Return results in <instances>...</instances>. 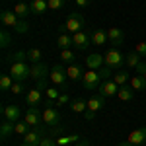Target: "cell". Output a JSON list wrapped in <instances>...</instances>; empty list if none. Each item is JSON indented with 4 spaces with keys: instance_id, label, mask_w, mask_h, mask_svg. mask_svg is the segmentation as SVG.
Wrapping results in <instances>:
<instances>
[{
    "instance_id": "36",
    "label": "cell",
    "mask_w": 146,
    "mask_h": 146,
    "mask_svg": "<svg viewBox=\"0 0 146 146\" xmlns=\"http://www.w3.org/2000/svg\"><path fill=\"white\" fill-rule=\"evenodd\" d=\"M10 43H12V37H10V33H8V29H2V31H0V47L6 49Z\"/></svg>"
},
{
    "instance_id": "42",
    "label": "cell",
    "mask_w": 146,
    "mask_h": 146,
    "mask_svg": "<svg viewBox=\"0 0 146 146\" xmlns=\"http://www.w3.org/2000/svg\"><path fill=\"white\" fill-rule=\"evenodd\" d=\"M66 103H70V98H68V94H60V96H58V100H56V105L60 107V105H66Z\"/></svg>"
},
{
    "instance_id": "50",
    "label": "cell",
    "mask_w": 146,
    "mask_h": 146,
    "mask_svg": "<svg viewBox=\"0 0 146 146\" xmlns=\"http://www.w3.org/2000/svg\"><path fill=\"white\" fill-rule=\"evenodd\" d=\"M142 76H144V80H146V72H144V74H142Z\"/></svg>"
},
{
    "instance_id": "29",
    "label": "cell",
    "mask_w": 146,
    "mask_h": 146,
    "mask_svg": "<svg viewBox=\"0 0 146 146\" xmlns=\"http://www.w3.org/2000/svg\"><path fill=\"white\" fill-rule=\"evenodd\" d=\"M113 82H115L117 86H125L127 82H131V76H129L127 70H117V72L113 74Z\"/></svg>"
},
{
    "instance_id": "30",
    "label": "cell",
    "mask_w": 146,
    "mask_h": 146,
    "mask_svg": "<svg viewBox=\"0 0 146 146\" xmlns=\"http://www.w3.org/2000/svg\"><path fill=\"white\" fill-rule=\"evenodd\" d=\"M27 60H29L31 64L43 62V51H41V49H29V51H27Z\"/></svg>"
},
{
    "instance_id": "31",
    "label": "cell",
    "mask_w": 146,
    "mask_h": 146,
    "mask_svg": "<svg viewBox=\"0 0 146 146\" xmlns=\"http://www.w3.org/2000/svg\"><path fill=\"white\" fill-rule=\"evenodd\" d=\"M12 86H14V78H12L10 74H2V76H0V90L10 92Z\"/></svg>"
},
{
    "instance_id": "6",
    "label": "cell",
    "mask_w": 146,
    "mask_h": 146,
    "mask_svg": "<svg viewBox=\"0 0 146 146\" xmlns=\"http://www.w3.org/2000/svg\"><path fill=\"white\" fill-rule=\"evenodd\" d=\"M72 39H74V49L86 51V49L92 45V31H88V29L76 31V33L72 35Z\"/></svg>"
},
{
    "instance_id": "20",
    "label": "cell",
    "mask_w": 146,
    "mask_h": 146,
    "mask_svg": "<svg viewBox=\"0 0 146 146\" xmlns=\"http://www.w3.org/2000/svg\"><path fill=\"white\" fill-rule=\"evenodd\" d=\"M56 45L60 47V49H70V47H74V39H72V35H70V33L60 31L58 37H56Z\"/></svg>"
},
{
    "instance_id": "48",
    "label": "cell",
    "mask_w": 146,
    "mask_h": 146,
    "mask_svg": "<svg viewBox=\"0 0 146 146\" xmlns=\"http://www.w3.org/2000/svg\"><path fill=\"white\" fill-rule=\"evenodd\" d=\"M117 146H133V144H131L129 140H125V142H121V144H117Z\"/></svg>"
},
{
    "instance_id": "19",
    "label": "cell",
    "mask_w": 146,
    "mask_h": 146,
    "mask_svg": "<svg viewBox=\"0 0 146 146\" xmlns=\"http://www.w3.org/2000/svg\"><path fill=\"white\" fill-rule=\"evenodd\" d=\"M14 12H16V16H18L20 20H27V16L31 14V4H27V2H18V4L14 6Z\"/></svg>"
},
{
    "instance_id": "13",
    "label": "cell",
    "mask_w": 146,
    "mask_h": 146,
    "mask_svg": "<svg viewBox=\"0 0 146 146\" xmlns=\"http://www.w3.org/2000/svg\"><path fill=\"white\" fill-rule=\"evenodd\" d=\"M107 39H109V45L119 47L125 41L123 29H119V27H109V29H107Z\"/></svg>"
},
{
    "instance_id": "21",
    "label": "cell",
    "mask_w": 146,
    "mask_h": 146,
    "mask_svg": "<svg viewBox=\"0 0 146 146\" xmlns=\"http://www.w3.org/2000/svg\"><path fill=\"white\" fill-rule=\"evenodd\" d=\"M105 41H109L105 29H94V31H92V45L101 47V45H105Z\"/></svg>"
},
{
    "instance_id": "43",
    "label": "cell",
    "mask_w": 146,
    "mask_h": 146,
    "mask_svg": "<svg viewBox=\"0 0 146 146\" xmlns=\"http://www.w3.org/2000/svg\"><path fill=\"white\" fill-rule=\"evenodd\" d=\"M49 80H51V78H45V80H39V82H37V90L45 92L47 88H49Z\"/></svg>"
},
{
    "instance_id": "24",
    "label": "cell",
    "mask_w": 146,
    "mask_h": 146,
    "mask_svg": "<svg viewBox=\"0 0 146 146\" xmlns=\"http://www.w3.org/2000/svg\"><path fill=\"white\" fill-rule=\"evenodd\" d=\"M117 96H119L121 101H133L135 100V90H133L131 86H121L119 92H117Z\"/></svg>"
},
{
    "instance_id": "23",
    "label": "cell",
    "mask_w": 146,
    "mask_h": 146,
    "mask_svg": "<svg viewBox=\"0 0 146 146\" xmlns=\"http://www.w3.org/2000/svg\"><path fill=\"white\" fill-rule=\"evenodd\" d=\"M103 107H105V98L103 96H94V98L88 100V109L90 111H100Z\"/></svg>"
},
{
    "instance_id": "16",
    "label": "cell",
    "mask_w": 146,
    "mask_h": 146,
    "mask_svg": "<svg viewBox=\"0 0 146 146\" xmlns=\"http://www.w3.org/2000/svg\"><path fill=\"white\" fill-rule=\"evenodd\" d=\"M2 115H4V119H6V121L18 123V121H20L22 111H20V107H18V105H6V107L2 109Z\"/></svg>"
},
{
    "instance_id": "22",
    "label": "cell",
    "mask_w": 146,
    "mask_h": 146,
    "mask_svg": "<svg viewBox=\"0 0 146 146\" xmlns=\"http://www.w3.org/2000/svg\"><path fill=\"white\" fill-rule=\"evenodd\" d=\"M47 10H49L47 0H31V14H35V16H43Z\"/></svg>"
},
{
    "instance_id": "41",
    "label": "cell",
    "mask_w": 146,
    "mask_h": 146,
    "mask_svg": "<svg viewBox=\"0 0 146 146\" xmlns=\"http://www.w3.org/2000/svg\"><path fill=\"white\" fill-rule=\"evenodd\" d=\"M39 146H58V144H56L55 138H51V136H45V138L39 142Z\"/></svg>"
},
{
    "instance_id": "44",
    "label": "cell",
    "mask_w": 146,
    "mask_h": 146,
    "mask_svg": "<svg viewBox=\"0 0 146 146\" xmlns=\"http://www.w3.org/2000/svg\"><path fill=\"white\" fill-rule=\"evenodd\" d=\"M84 119H86V121H94V119H96V111L86 109V111H84Z\"/></svg>"
},
{
    "instance_id": "28",
    "label": "cell",
    "mask_w": 146,
    "mask_h": 146,
    "mask_svg": "<svg viewBox=\"0 0 146 146\" xmlns=\"http://www.w3.org/2000/svg\"><path fill=\"white\" fill-rule=\"evenodd\" d=\"M14 127H16V123H12V121H2V125H0V136H2V140H6L8 136L14 133Z\"/></svg>"
},
{
    "instance_id": "39",
    "label": "cell",
    "mask_w": 146,
    "mask_h": 146,
    "mask_svg": "<svg viewBox=\"0 0 146 146\" xmlns=\"http://www.w3.org/2000/svg\"><path fill=\"white\" fill-rule=\"evenodd\" d=\"M135 53H138L142 58H146V41H142V43H136V51H135Z\"/></svg>"
},
{
    "instance_id": "3",
    "label": "cell",
    "mask_w": 146,
    "mask_h": 146,
    "mask_svg": "<svg viewBox=\"0 0 146 146\" xmlns=\"http://www.w3.org/2000/svg\"><path fill=\"white\" fill-rule=\"evenodd\" d=\"M84 27H86V20H84V16H82L80 12H72V14L66 18L64 25H62V31L74 35L76 31H82Z\"/></svg>"
},
{
    "instance_id": "38",
    "label": "cell",
    "mask_w": 146,
    "mask_h": 146,
    "mask_svg": "<svg viewBox=\"0 0 146 146\" xmlns=\"http://www.w3.org/2000/svg\"><path fill=\"white\" fill-rule=\"evenodd\" d=\"M16 31H18V33H27V31H29V23L25 22V20H20L18 27H16Z\"/></svg>"
},
{
    "instance_id": "32",
    "label": "cell",
    "mask_w": 146,
    "mask_h": 146,
    "mask_svg": "<svg viewBox=\"0 0 146 146\" xmlns=\"http://www.w3.org/2000/svg\"><path fill=\"white\" fill-rule=\"evenodd\" d=\"M140 58H142V56L138 55V53H129V55H127V60H125V64L131 66V68H136L140 62H142Z\"/></svg>"
},
{
    "instance_id": "8",
    "label": "cell",
    "mask_w": 146,
    "mask_h": 146,
    "mask_svg": "<svg viewBox=\"0 0 146 146\" xmlns=\"http://www.w3.org/2000/svg\"><path fill=\"white\" fill-rule=\"evenodd\" d=\"M58 121H60L58 109L55 105H45V109H43V123L49 125V127H56Z\"/></svg>"
},
{
    "instance_id": "10",
    "label": "cell",
    "mask_w": 146,
    "mask_h": 146,
    "mask_svg": "<svg viewBox=\"0 0 146 146\" xmlns=\"http://www.w3.org/2000/svg\"><path fill=\"white\" fill-rule=\"evenodd\" d=\"M31 78L33 80H45L49 78V66H47V62H37V64H31Z\"/></svg>"
},
{
    "instance_id": "49",
    "label": "cell",
    "mask_w": 146,
    "mask_h": 146,
    "mask_svg": "<svg viewBox=\"0 0 146 146\" xmlns=\"http://www.w3.org/2000/svg\"><path fill=\"white\" fill-rule=\"evenodd\" d=\"M20 146H29V144H25V142H23V144H20Z\"/></svg>"
},
{
    "instance_id": "18",
    "label": "cell",
    "mask_w": 146,
    "mask_h": 146,
    "mask_svg": "<svg viewBox=\"0 0 146 146\" xmlns=\"http://www.w3.org/2000/svg\"><path fill=\"white\" fill-rule=\"evenodd\" d=\"M25 103L27 105H33V107H37V105H41L43 103V92L41 90H29L27 92V96H25Z\"/></svg>"
},
{
    "instance_id": "1",
    "label": "cell",
    "mask_w": 146,
    "mask_h": 146,
    "mask_svg": "<svg viewBox=\"0 0 146 146\" xmlns=\"http://www.w3.org/2000/svg\"><path fill=\"white\" fill-rule=\"evenodd\" d=\"M10 76L14 82H25L27 78H31V66H27V60H14L10 64Z\"/></svg>"
},
{
    "instance_id": "45",
    "label": "cell",
    "mask_w": 146,
    "mask_h": 146,
    "mask_svg": "<svg viewBox=\"0 0 146 146\" xmlns=\"http://www.w3.org/2000/svg\"><path fill=\"white\" fill-rule=\"evenodd\" d=\"M76 2V6H80V8H86V6H90L92 0H74Z\"/></svg>"
},
{
    "instance_id": "35",
    "label": "cell",
    "mask_w": 146,
    "mask_h": 146,
    "mask_svg": "<svg viewBox=\"0 0 146 146\" xmlns=\"http://www.w3.org/2000/svg\"><path fill=\"white\" fill-rule=\"evenodd\" d=\"M98 72H100V78L103 80V82H105V80H113V74H115V72H113V68L105 66V64H103Z\"/></svg>"
},
{
    "instance_id": "5",
    "label": "cell",
    "mask_w": 146,
    "mask_h": 146,
    "mask_svg": "<svg viewBox=\"0 0 146 146\" xmlns=\"http://www.w3.org/2000/svg\"><path fill=\"white\" fill-rule=\"evenodd\" d=\"M47 135V129L43 125H37V127H31L29 131H27V135L23 136V142L29 146H39V142L45 138Z\"/></svg>"
},
{
    "instance_id": "34",
    "label": "cell",
    "mask_w": 146,
    "mask_h": 146,
    "mask_svg": "<svg viewBox=\"0 0 146 146\" xmlns=\"http://www.w3.org/2000/svg\"><path fill=\"white\" fill-rule=\"evenodd\" d=\"M27 131H29V125L25 123V121H18L16 127H14V133L20 135V136H25V135H27Z\"/></svg>"
},
{
    "instance_id": "15",
    "label": "cell",
    "mask_w": 146,
    "mask_h": 146,
    "mask_svg": "<svg viewBox=\"0 0 146 146\" xmlns=\"http://www.w3.org/2000/svg\"><path fill=\"white\" fill-rule=\"evenodd\" d=\"M0 20H2V23L6 25V27H18V23H20V18L16 16V12L14 10H4L2 14H0Z\"/></svg>"
},
{
    "instance_id": "27",
    "label": "cell",
    "mask_w": 146,
    "mask_h": 146,
    "mask_svg": "<svg viewBox=\"0 0 146 146\" xmlns=\"http://www.w3.org/2000/svg\"><path fill=\"white\" fill-rule=\"evenodd\" d=\"M131 88H133L135 92H144L146 90V80H144V76H140V74L133 76V78H131Z\"/></svg>"
},
{
    "instance_id": "7",
    "label": "cell",
    "mask_w": 146,
    "mask_h": 146,
    "mask_svg": "<svg viewBox=\"0 0 146 146\" xmlns=\"http://www.w3.org/2000/svg\"><path fill=\"white\" fill-rule=\"evenodd\" d=\"M101 82L103 80L100 78V72L98 70H88L84 74V78H82V86H84V90H96V88H100Z\"/></svg>"
},
{
    "instance_id": "37",
    "label": "cell",
    "mask_w": 146,
    "mask_h": 146,
    "mask_svg": "<svg viewBox=\"0 0 146 146\" xmlns=\"http://www.w3.org/2000/svg\"><path fill=\"white\" fill-rule=\"evenodd\" d=\"M47 4H49V10L56 12V10H60V8L64 6V0H47Z\"/></svg>"
},
{
    "instance_id": "9",
    "label": "cell",
    "mask_w": 146,
    "mask_h": 146,
    "mask_svg": "<svg viewBox=\"0 0 146 146\" xmlns=\"http://www.w3.org/2000/svg\"><path fill=\"white\" fill-rule=\"evenodd\" d=\"M25 123L29 125V127H37V125L43 123V113L39 111V107H33V105L27 107V111H25Z\"/></svg>"
},
{
    "instance_id": "14",
    "label": "cell",
    "mask_w": 146,
    "mask_h": 146,
    "mask_svg": "<svg viewBox=\"0 0 146 146\" xmlns=\"http://www.w3.org/2000/svg\"><path fill=\"white\" fill-rule=\"evenodd\" d=\"M127 140L131 142L133 146H140L146 142V127H140V129H136V131H133L131 135L127 136Z\"/></svg>"
},
{
    "instance_id": "26",
    "label": "cell",
    "mask_w": 146,
    "mask_h": 146,
    "mask_svg": "<svg viewBox=\"0 0 146 146\" xmlns=\"http://www.w3.org/2000/svg\"><path fill=\"white\" fill-rule=\"evenodd\" d=\"M58 60H60V62H68V64H74L76 55H74L72 49H60V53H58Z\"/></svg>"
},
{
    "instance_id": "17",
    "label": "cell",
    "mask_w": 146,
    "mask_h": 146,
    "mask_svg": "<svg viewBox=\"0 0 146 146\" xmlns=\"http://www.w3.org/2000/svg\"><path fill=\"white\" fill-rule=\"evenodd\" d=\"M66 74H68V78L72 80V82H78V80L82 82V78H84V74H86V72H84V68L80 66V64L74 62V64H68Z\"/></svg>"
},
{
    "instance_id": "47",
    "label": "cell",
    "mask_w": 146,
    "mask_h": 146,
    "mask_svg": "<svg viewBox=\"0 0 146 146\" xmlns=\"http://www.w3.org/2000/svg\"><path fill=\"white\" fill-rule=\"evenodd\" d=\"M76 146H92L90 142H88V140H78V144Z\"/></svg>"
},
{
    "instance_id": "11",
    "label": "cell",
    "mask_w": 146,
    "mask_h": 146,
    "mask_svg": "<svg viewBox=\"0 0 146 146\" xmlns=\"http://www.w3.org/2000/svg\"><path fill=\"white\" fill-rule=\"evenodd\" d=\"M84 62H86L88 70H100V68L105 64V58L101 55H98V53H92V55H88L84 58Z\"/></svg>"
},
{
    "instance_id": "12",
    "label": "cell",
    "mask_w": 146,
    "mask_h": 146,
    "mask_svg": "<svg viewBox=\"0 0 146 146\" xmlns=\"http://www.w3.org/2000/svg\"><path fill=\"white\" fill-rule=\"evenodd\" d=\"M119 88H121V86H117L113 80H105V82H101V84H100V96H103V98L117 96Z\"/></svg>"
},
{
    "instance_id": "25",
    "label": "cell",
    "mask_w": 146,
    "mask_h": 146,
    "mask_svg": "<svg viewBox=\"0 0 146 146\" xmlns=\"http://www.w3.org/2000/svg\"><path fill=\"white\" fill-rule=\"evenodd\" d=\"M68 107H70V111H74V113H84L88 109V101H84L82 98H76V100L70 101Z\"/></svg>"
},
{
    "instance_id": "40",
    "label": "cell",
    "mask_w": 146,
    "mask_h": 146,
    "mask_svg": "<svg viewBox=\"0 0 146 146\" xmlns=\"http://www.w3.org/2000/svg\"><path fill=\"white\" fill-rule=\"evenodd\" d=\"M25 90V86H23V82H14V86H12V94H22Z\"/></svg>"
},
{
    "instance_id": "2",
    "label": "cell",
    "mask_w": 146,
    "mask_h": 146,
    "mask_svg": "<svg viewBox=\"0 0 146 146\" xmlns=\"http://www.w3.org/2000/svg\"><path fill=\"white\" fill-rule=\"evenodd\" d=\"M49 78H51V82L55 84L56 88H60V90H66L68 80H70V78H68V74H66V68L62 66L60 62H55V64H53Z\"/></svg>"
},
{
    "instance_id": "46",
    "label": "cell",
    "mask_w": 146,
    "mask_h": 146,
    "mask_svg": "<svg viewBox=\"0 0 146 146\" xmlns=\"http://www.w3.org/2000/svg\"><path fill=\"white\" fill-rule=\"evenodd\" d=\"M144 72H146V62H140V64L136 66V74H140V76H142Z\"/></svg>"
},
{
    "instance_id": "33",
    "label": "cell",
    "mask_w": 146,
    "mask_h": 146,
    "mask_svg": "<svg viewBox=\"0 0 146 146\" xmlns=\"http://www.w3.org/2000/svg\"><path fill=\"white\" fill-rule=\"evenodd\" d=\"M76 140H80L78 135H72V136H58V138H56V144H58V146H68V144H72V142H76Z\"/></svg>"
},
{
    "instance_id": "4",
    "label": "cell",
    "mask_w": 146,
    "mask_h": 146,
    "mask_svg": "<svg viewBox=\"0 0 146 146\" xmlns=\"http://www.w3.org/2000/svg\"><path fill=\"white\" fill-rule=\"evenodd\" d=\"M105 66H109V68H113V70H121V66L125 64V60H127V56L119 51V49H109L107 53H105Z\"/></svg>"
}]
</instances>
